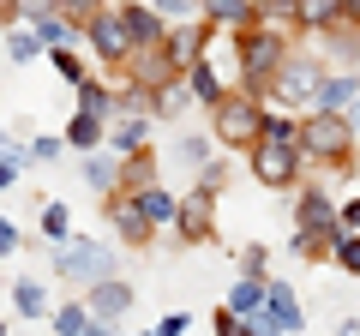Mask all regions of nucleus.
Listing matches in <instances>:
<instances>
[{
	"label": "nucleus",
	"mask_w": 360,
	"mask_h": 336,
	"mask_svg": "<svg viewBox=\"0 0 360 336\" xmlns=\"http://www.w3.org/2000/svg\"><path fill=\"white\" fill-rule=\"evenodd\" d=\"M300 168V132H258L252 138V174L264 186H288Z\"/></svg>",
	"instance_id": "f257e3e1"
},
{
	"label": "nucleus",
	"mask_w": 360,
	"mask_h": 336,
	"mask_svg": "<svg viewBox=\"0 0 360 336\" xmlns=\"http://www.w3.org/2000/svg\"><path fill=\"white\" fill-rule=\"evenodd\" d=\"M54 271L90 288V283H103V276H115V252H108V246H96L90 234H66L60 252H54Z\"/></svg>",
	"instance_id": "f03ea898"
},
{
	"label": "nucleus",
	"mask_w": 360,
	"mask_h": 336,
	"mask_svg": "<svg viewBox=\"0 0 360 336\" xmlns=\"http://www.w3.org/2000/svg\"><path fill=\"white\" fill-rule=\"evenodd\" d=\"M84 42H90V54H96V60H108V66H127V54L139 49L120 6H103L96 18H84Z\"/></svg>",
	"instance_id": "7ed1b4c3"
},
{
	"label": "nucleus",
	"mask_w": 360,
	"mask_h": 336,
	"mask_svg": "<svg viewBox=\"0 0 360 336\" xmlns=\"http://www.w3.org/2000/svg\"><path fill=\"white\" fill-rule=\"evenodd\" d=\"M210 127H217V144H252L264 132V108L246 96H222V103H210Z\"/></svg>",
	"instance_id": "20e7f679"
},
{
	"label": "nucleus",
	"mask_w": 360,
	"mask_h": 336,
	"mask_svg": "<svg viewBox=\"0 0 360 336\" xmlns=\"http://www.w3.org/2000/svg\"><path fill=\"white\" fill-rule=\"evenodd\" d=\"M108 222H115V234H120L127 246H144V240H150V228H156V222L144 217V205H139V193H132V186L108 193Z\"/></svg>",
	"instance_id": "39448f33"
},
{
	"label": "nucleus",
	"mask_w": 360,
	"mask_h": 336,
	"mask_svg": "<svg viewBox=\"0 0 360 336\" xmlns=\"http://www.w3.org/2000/svg\"><path fill=\"white\" fill-rule=\"evenodd\" d=\"M283 66V37L276 30H246L240 37V78H270Z\"/></svg>",
	"instance_id": "423d86ee"
},
{
	"label": "nucleus",
	"mask_w": 360,
	"mask_h": 336,
	"mask_svg": "<svg viewBox=\"0 0 360 336\" xmlns=\"http://www.w3.org/2000/svg\"><path fill=\"white\" fill-rule=\"evenodd\" d=\"M300 144H307L312 156H324V162H330V156L348 150V120H336V108H319V115L300 127Z\"/></svg>",
	"instance_id": "0eeeda50"
},
{
	"label": "nucleus",
	"mask_w": 360,
	"mask_h": 336,
	"mask_svg": "<svg viewBox=\"0 0 360 336\" xmlns=\"http://www.w3.org/2000/svg\"><path fill=\"white\" fill-rule=\"evenodd\" d=\"M270 84H276V103H307V96H319V66L307 60H283L276 72H270Z\"/></svg>",
	"instance_id": "6e6552de"
},
{
	"label": "nucleus",
	"mask_w": 360,
	"mask_h": 336,
	"mask_svg": "<svg viewBox=\"0 0 360 336\" xmlns=\"http://www.w3.org/2000/svg\"><path fill=\"white\" fill-rule=\"evenodd\" d=\"M258 324H264V330H300V306H295V295H288L283 283H270V288H264Z\"/></svg>",
	"instance_id": "1a4fd4ad"
},
{
	"label": "nucleus",
	"mask_w": 360,
	"mask_h": 336,
	"mask_svg": "<svg viewBox=\"0 0 360 336\" xmlns=\"http://www.w3.org/2000/svg\"><path fill=\"white\" fill-rule=\"evenodd\" d=\"M127 306H132V288L120 283V276H103V283H90V312L96 318H127Z\"/></svg>",
	"instance_id": "9d476101"
},
{
	"label": "nucleus",
	"mask_w": 360,
	"mask_h": 336,
	"mask_svg": "<svg viewBox=\"0 0 360 336\" xmlns=\"http://www.w3.org/2000/svg\"><path fill=\"white\" fill-rule=\"evenodd\" d=\"M210 205H217V186L193 193L186 205L174 210V222H180V234H186V240H210Z\"/></svg>",
	"instance_id": "9b49d317"
},
{
	"label": "nucleus",
	"mask_w": 360,
	"mask_h": 336,
	"mask_svg": "<svg viewBox=\"0 0 360 336\" xmlns=\"http://www.w3.org/2000/svg\"><path fill=\"white\" fill-rule=\"evenodd\" d=\"M84 181L96 186V193H120L127 186V156H103V150H84Z\"/></svg>",
	"instance_id": "f8f14e48"
},
{
	"label": "nucleus",
	"mask_w": 360,
	"mask_h": 336,
	"mask_svg": "<svg viewBox=\"0 0 360 336\" xmlns=\"http://www.w3.org/2000/svg\"><path fill=\"white\" fill-rule=\"evenodd\" d=\"M66 144H72V150H103L108 144V120L90 115V108H78V115L66 120Z\"/></svg>",
	"instance_id": "ddd939ff"
},
{
	"label": "nucleus",
	"mask_w": 360,
	"mask_h": 336,
	"mask_svg": "<svg viewBox=\"0 0 360 336\" xmlns=\"http://www.w3.org/2000/svg\"><path fill=\"white\" fill-rule=\"evenodd\" d=\"M120 13H127V25H132V42H139V49H150V42H162V37H168L162 13H156V6H144V0H127Z\"/></svg>",
	"instance_id": "4468645a"
},
{
	"label": "nucleus",
	"mask_w": 360,
	"mask_h": 336,
	"mask_svg": "<svg viewBox=\"0 0 360 336\" xmlns=\"http://www.w3.org/2000/svg\"><path fill=\"white\" fill-rule=\"evenodd\" d=\"M162 49H168V60L180 66V72H186V66L198 60V54H205V30H193V25H174L162 37Z\"/></svg>",
	"instance_id": "2eb2a0df"
},
{
	"label": "nucleus",
	"mask_w": 360,
	"mask_h": 336,
	"mask_svg": "<svg viewBox=\"0 0 360 336\" xmlns=\"http://www.w3.org/2000/svg\"><path fill=\"white\" fill-rule=\"evenodd\" d=\"M144 132H150V115H144V108H132V115L120 120L115 132H108V144H115V156H132V150H144Z\"/></svg>",
	"instance_id": "dca6fc26"
},
{
	"label": "nucleus",
	"mask_w": 360,
	"mask_h": 336,
	"mask_svg": "<svg viewBox=\"0 0 360 336\" xmlns=\"http://www.w3.org/2000/svg\"><path fill=\"white\" fill-rule=\"evenodd\" d=\"M186 84H193V96H198V103H222V96H229V84L217 78V66H210L205 54H198V60L186 66Z\"/></svg>",
	"instance_id": "f3484780"
},
{
	"label": "nucleus",
	"mask_w": 360,
	"mask_h": 336,
	"mask_svg": "<svg viewBox=\"0 0 360 336\" xmlns=\"http://www.w3.org/2000/svg\"><path fill=\"white\" fill-rule=\"evenodd\" d=\"M205 18L210 25H229V30H246L258 18V6L252 0H205Z\"/></svg>",
	"instance_id": "a211bd4d"
},
{
	"label": "nucleus",
	"mask_w": 360,
	"mask_h": 336,
	"mask_svg": "<svg viewBox=\"0 0 360 336\" xmlns=\"http://www.w3.org/2000/svg\"><path fill=\"white\" fill-rule=\"evenodd\" d=\"M13 306H18V318H49V288H42L37 276H18L13 283Z\"/></svg>",
	"instance_id": "6ab92c4d"
},
{
	"label": "nucleus",
	"mask_w": 360,
	"mask_h": 336,
	"mask_svg": "<svg viewBox=\"0 0 360 336\" xmlns=\"http://www.w3.org/2000/svg\"><path fill=\"white\" fill-rule=\"evenodd\" d=\"M0 49H6V60H13V66H30V60L42 54V37H37V30L6 25V30H0Z\"/></svg>",
	"instance_id": "aec40b11"
},
{
	"label": "nucleus",
	"mask_w": 360,
	"mask_h": 336,
	"mask_svg": "<svg viewBox=\"0 0 360 336\" xmlns=\"http://www.w3.org/2000/svg\"><path fill=\"white\" fill-rule=\"evenodd\" d=\"M49 324H54L60 336H84V330H103V318L90 312V300H84V306H60V312H49Z\"/></svg>",
	"instance_id": "412c9836"
},
{
	"label": "nucleus",
	"mask_w": 360,
	"mask_h": 336,
	"mask_svg": "<svg viewBox=\"0 0 360 336\" xmlns=\"http://www.w3.org/2000/svg\"><path fill=\"white\" fill-rule=\"evenodd\" d=\"M264 288H270V283H258V276H252V271H246V276H240V283H234V288H229V306H234V312H240V318H258V306H264Z\"/></svg>",
	"instance_id": "4be33fe9"
},
{
	"label": "nucleus",
	"mask_w": 360,
	"mask_h": 336,
	"mask_svg": "<svg viewBox=\"0 0 360 336\" xmlns=\"http://www.w3.org/2000/svg\"><path fill=\"white\" fill-rule=\"evenodd\" d=\"M78 108H90V115H115V108H120V96L115 91H108V84H96V78H78Z\"/></svg>",
	"instance_id": "5701e85b"
},
{
	"label": "nucleus",
	"mask_w": 360,
	"mask_h": 336,
	"mask_svg": "<svg viewBox=\"0 0 360 336\" xmlns=\"http://www.w3.org/2000/svg\"><path fill=\"white\" fill-rule=\"evenodd\" d=\"M354 96H360V78H324L319 84V108H354Z\"/></svg>",
	"instance_id": "b1692460"
},
{
	"label": "nucleus",
	"mask_w": 360,
	"mask_h": 336,
	"mask_svg": "<svg viewBox=\"0 0 360 336\" xmlns=\"http://www.w3.org/2000/svg\"><path fill=\"white\" fill-rule=\"evenodd\" d=\"M295 18H300V25H312V30H324V25L342 18V0H295Z\"/></svg>",
	"instance_id": "393cba45"
},
{
	"label": "nucleus",
	"mask_w": 360,
	"mask_h": 336,
	"mask_svg": "<svg viewBox=\"0 0 360 336\" xmlns=\"http://www.w3.org/2000/svg\"><path fill=\"white\" fill-rule=\"evenodd\" d=\"M324 222H336V205L324 193H300V228H324Z\"/></svg>",
	"instance_id": "a878e982"
},
{
	"label": "nucleus",
	"mask_w": 360,
	"mask_h": 336,
	"mask_svg": "<svg viewBox=\"0 0 360 336\" xmlns=\"http://www.w3.org/2000/svg\"><path fill=\"white\" fill-rule=\"evenodd\" d=\"M139 205H144V217H150V222H174V210H180L162 186H139Z\"/></svg>",
	"instance_id": "bb28decb"
},
{
	"label": "nucleus",
	"mask_w": 360,
	"mask_h": 336,
	"mask_svg": "<svg viewBox=\"0 0 360 336\" xmlns=\"http://www.w3.org/2000/svg\"><path fill=\"white\" fill-rule=\"evenodd\" d=\"M66 234H72V217H66V205H42V240L60 246Z\"/></svg>",
	"instance_id": "cd10ccee"
},
{
	"label": "nucleus",
	"mask_w": 360,
	"mask_h": 336,
	"mask_svg": "<svg viewBox=\"0 0 360 336\" xmlns=\"http://www.w3.org/2000/svg\"><path fill=\"white\" fill-rule=\"evenodd\" d=\"M49 60H54V72H60V78H72V84L84 78V54H78L72 42H60V49H49Z\"/></svg>",
	"instance_id": "c85d7f7f"
},
{
	"label": "nucleus",
	"mask_w": 360,
	"mask_h": 336,
	"mask_svg": "<svg viewBox=\"0 0 360 336\" xmlns=\"http://www.w3.org/2000/svg\"><path fill=\"white\" fill-rule=\"evenodd\" d=\"M60 150H66V132H60V138H54V132H42V138H30V144H25L30 162H60Z\"/></svg>",
	"instance_id": "c756f323"
},
{
	"label": "nucleus",
	"mask_w": 360,
	"mask_h": 336,
	"mask_svg": "<svg viewBox=\"0 0 360 336\" xmlns=\"http://www.w3.org/2000/svg\"><path fill=\"white\" fill-rule=\"evenodd\" d=\"M174 156H180L186 168H205V162H210V144H205V138H180V144H174Z\"/></svg>",
	"instance_id": "7c9ffc66"
},
{
	"label": "nucleus",
	"mask_w": 360,
	"mask_h": 336,
	"mask_svg": "<svg viewBox=\"0 0 360 336\" xmlns=\"http://www.w3.org/2000/svg\"><path fill=\"white\" fill-rule=\"evenodd\" d=\"M54 6H60L66 18H78V25H84V18H96V13H103L108 0H54Z\"/></svg>",
	"instance_id": "2f4dec72"
},
{
	"label": "nucleus",
	"mask_w": 360,
	"mask_h": 336,
	"mask_svg": "<svg viewBox=\"0 0 360 336\" xmlns=\"http://www.w3.org/2000/svg\"><path fill=\"white\" fill-rule=\"evenodd\" d=\"M156 13L162 18H193V13H205V0H156Z\"/></svg>",
	"instance_id": "473e14b6"
},
{
	"label": "nucleus",
	"mask_w": 360,
	"mask_h": 336,
	"mask_svg": "<svg viewBox=\"0 0 360 336\" xmlns=\"http://www.w3.org/2000/svg\"><path fill=\"white\" fill-rule=\"evenodd\" d=\"M336 264L360 276V240H336Z\"/></svg>",
	"instance_id": "72a5a7b5"
},
{
	"label": "nucleus",
	"mask_w": 360,
	"mask_h": 336,
	"mask_svg": "<svg viewBox=\"0 0 360 336\" xmlns=\"http://www.w3.org/2000/svg\"><path fill=\"white\" fill-rule=\"evenodd\" d=\"M18 162H25V156H6V150H0V193L18 181Z\"/></svg>",
	"instance_id": "f704fd0d"
},
{
	"label": "nucleus",
	"mask_w": 360,
	"mask_h": 336,
	"mask_svg": "<svg viewBox=\"0 0 360 336\" xmlns=\"http://www.w3.org/2000/svg\"><path fill=\"white\" fill-rule=\"evenodd\" d=\"M13 252H18V228L0 217V259H13Z\"/></svg>",
	"instance_id": "c9c22d12"
},
{
	"label": "nucleus",
	"mask_w": 360,
	"mask_h": 336,
	"mask_svg": "<svg viewBox=\"0 0 360 336\" xmlns=\"http://www.w3.org/2000/svg\"><path fill=\"white\" fill-rule=\"evenodd\" d=\"M342 13H348V18H360V0H342Z\"/></svg>",
	"instance_id": "e433bc0d"
},
{
	"label": "nucleus",
	"mask_w": 360,
	"mask_h": 336,
	"mask_svg": "<svg viewBox=\"0 0 360 336\" xmlns=\"http://www.w3.org/2000/svg\"><path fill=\"white\" fill-rule=\"evenodd\" d=\"M342 217H348V222H360V198H354V205H348V210H342Z\"/></svg>",
	"instance_id": "4c0bfd02"
},
{
	"label": "nucleus",
	"mask_w": 360,
	"mask_h": 336,
	"mask_svg": "<svg viewBox=\"0 0 360 336\" xmlns=\"http://www.w3.org/2000/svg\"><path fill=\"white\" fill-rule=\"evenodd\" d=\"M354 127H360V96H354Z\"/></svg>",
	"instance_id": "58836bf2"
}]
</instances>
